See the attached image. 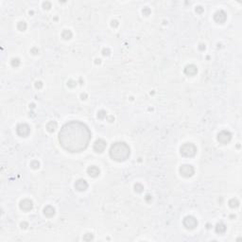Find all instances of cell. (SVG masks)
Wrapping results in <instances>:
<instances>
[{
	"mask_svg": "<svg viewBox=\"0 0 242 242\" xmlns=\"http://www.w3.org/2000/svg\"><path fill=\"white\" fill-rule=\"evenodd\" d=\"M92 133L84 123L77 120L64 124L59 132L61 146L69 152L83 151L90 143Z\"/></svg>",
	"mask_w": 242,
	"mask_h": 242,
	"instance_id": "cell-1",
	"label": "cell"
},
{
	"mask_svg": "<svg viewBox=\"0 0 242 242\" xmlns=\"http://www.w3.org/2000/svg\"><path fill=\"white\" fill-rule=\"evenodd\" d=\"M131 155V149L125 142H116L112 145L110 149V156L116 162H124Z\"/></svg>",
	"mask_w": 242,
	"mask_h": 242,
	"instance_id": "cell-2",
	"label": "cell"
},
{
	"mask_svg": "<svg viewBox=\"0 0 242 242\" xmlns=\"http://www.w3.org/2000/svg\"><path fill=\"white\" fill-rule=\"evenodd\" d=\"M180 152L183 157H194L197 154V147L192 143H184L180 148Z\"/></svg>",
	"mask_w": 242,
	"mask_h": 242,
	"instance_id": "cell-3",
	"label": "cell"
},
{
	"mask_svg": "<svg viewBox=\"0 0 242 242\" xmlns=\"http://www.w3.org/2000/svg\"><path fill=\"white\" fill-rule=\"evenodd\" d=\"M183 224L187 230H193L198 226V220L193 216H186L183 218Z\"/></svg>",
	"mask_w": 242,
	"mask_h": 242,
	"instance_id": "cell-4",
	"label": "cell"
},
{
	"mask_svg": "<svg viewBox=\"0 0 242 242\" xmlns=\"http://www.w3.org/2000/svg\"><path fill=\"white\" fill-rule=\"evenodd\" d=\"M195 173V169L191 165H183L180 167V174L184 178H190Z\"/></svg>",
	"mask_w": 242,
	"mask_h": 242,
	"instance_id": "cell-5",
	"label": "cell"
},
{
	"mask_svg": "<svg viewBox=\"0 0 242 242\" xmlns=\"http://www.w3.org/2000/svg\"><path fill=\"white\" fill-rule=\"evenodd\" d=\"M231 139H232V133L229 131L223 130L220 132H218V134H217V141L220 144H223V145L228 144L230 141H231Z\"/></svg>",
	"mask_w": 242,
	"mask_h": 242,
	"instance_id": "cell-6",
	"label": "cell"
},
{
	"mask_svg": "<svg viewBox=\"0 0 242 242\" xmlns=\"http://www.w3.org/2000/svg\"><path fill=\"white\" fill-rule=\"evenodd\" d=\"M16 133L21 137H27L30 133V127L26 123L19 124L16 127Z\"/></svg>",
	"mask_w": 242,
	"mask_h": 242,
	"instance_id": "cell-7",
	"label": "cell"
},
{
	"mask_svg": "<svg viewBox=\"0 0 242 242\" xmlns=\"http://www.w3.org/2000/svg\"><path fill=\"white\" fill-rule=\"evenodd\" d=\"M107 143L105 140L103 139H98L94 144V150L97 153H101L103 152L105 149H106Z\"/></svg>",
	"mask_w": 242,
	"mask_h": 242,
	"instance_id": "cell-8",
	"label": "cell"
},
{
	"mask_svg": "<svg viewBox=\"0 0 242 242\" xmlns=\"http://www.w3.org/2000/svg\"><path fill=\"white\" fill-rule=\"evenodd\" d=\"M19 206H20L21 210L25 211V212H29V211L32 210V208H33V202L30 199H24V200H22L20 201Z\"/></svg>",
	"mask_w": 242,
	"mask_h": 242,
	"instance_id": "cell-9",
	"label": "cell"
},
{
	"mask_svg": "<svg viewBox=\"0 0 242 242\" xmlns=\"http://www.w3.org/2000/svg\"><path fill=\"white\" fill-rule=\"evenodd\" d=\"M214 20L217 23H218V24H223L227 20V14H226L224 11L219 10V11L216 12L215 14H214Z\"/></svg>",
	"mask_w": 242,
	"mask_h": 242,
	"instance_id": "cell-10",
	"label": "cell"
},
{
	"mask_svg": "<svg viewBox=\"0 0 242 242\" xmlns=\"http://www.w3.org/2000/svg\"><path fill=\"white\" fill-rule=\"evenodd\" d=\"M75 188H76L78 191L83 192L88 188V183L85 180H83V179H79L76 183H75Z\"/></svg>",
	"mask_w": 242,
	"mask_h": 242,
	"instance_id": "cell-11",
	"label": "cell"
},
{
	"mask_svg": "<svg viewBox=\"0 0 242 242\" xmlns=\"http://www.w3.org/2000/svg\"><path fill=\"white\" fill-rule=\"evenodd\" d=\"M183 71H184V74L186 76L193 77L195 76V75H197V73H198V67L196 66L195 64H188V65H186L184 67V70Z\"/></svg>",
	"mask_w": 242,
	"mask_h": 242,
	"instance_id": "cell-12",
	"label": "cell"
},
{
	"mask_svg": "<svg viewBox=\"0 0 242 242\" xmlns=\"http://www.w3.org/2000/svg\"><path fill=\"white\" fill-rule=\"evenodd\" d=\"M87 173H88V175H89L90 177L96 178V177H98V175L100 174V169L98 168V166H91L87 168Z\"/></svg>",
	"mask_w": 242,
	"mask_h": 242,
	"instance_id": "cell-13",
	"label": "cell"
},
{
	"mask_svg": "<svg viewBox=\"0 0 242 242\" xmlns=\"http://www.w3.org/2000/svg\"><path fill=\"white\" fill-rule=\"evenodd\" d=\"M55 208L51 205H47L44 208V215L47 217H52L54 215H55Z\"/></svg>",
	"mask_w": 242,
	"mask_h": 242,
	"instance_id": "cell-14",
	"label": "cell"
},
{
	"mask_svg": "<svg viewBox=\"0 0 242 242\" xmlns=\"http://www.w3.org/2000/svg\"><path fill=\"white\" fill-rule=\"evenodd\" d=\"M46 128H47V131L48 132H54L58 128V124L56 121H49L47 124Z\"/></svg>",
	"mask_w": 242,
	"mask_h": 242,
	"instance_id": "cell-15",
	"label": "cell"
},
{
	"mask_svg": "<svg viewBox=\"0 0 242 242\" xmlns=\"http://www.w3.org/2000/svg\"><path fill=\"white\" fill-rule=\"evenodd\" d=\"M215 229H216V232L217 234H224L226 232V225L222 222H219L216 225Z\"/></svg>",
	"mask_w": 242,
	"mask_h": 242,
	"instance_id": "cell-16",
	"label": "cell"
},
{
	"mask_svg": "<svg viewBox=\"0 0 242 242\" xmlns=\"http://www.w3.org/2000/svg\"><path fill=\"white\" fill-rule=\"evenodd\" d=\"M72 32L71 30H64L63 32H62V37L64 39V40H69V39L72 38Z\"/></svg>",
	"mask_w": 242,
	"mask_h": 242,
	"instance_id": "cell-17",
	"label": "cell"
},
{
	"mask_svg": "<svg viewBox=\"0 0 242 242\" xmlns=\"http://www.w3.org/2000/svg\"><path fill=\"white\" fill-rule=\"evenodd\" d=\"M228 203H229V206L231 208H236L239 206V201H238L237 199H231Z\"/></svg>",
	"mask_w": 242,
	"mask_h": 242,
	"instance_id": "cell-18",
	"label": "cell"
},
{
	"mask_svg": "<svg viewBox=\"0 0 242 242\" xmlns=\"http://www.w3.org/2000/svg\"><path fill=\"white\" fill-rule=\"evenodd\" d=\"M143 190H144V186H143L142 183H137L134 184V191H135L136 193H142Z\"/></svg>",
	"mask_w": 242,
	"mask_h": 242,
	"instance_id": "cell-19",
	"label": "cell"
},
{
	"mask_svg": "<svg viewBox=\"0 0 242 242\" xmlns=\"http://www.w3.org/2000/svg\"><path fill=\"white\" fill-rule=\"evenodd\" d=\"M17 29L20 30V31H24V30H26V29H27V23L24 21L19 22V23L17 24Z\"/></svg>",
	"mask_w": 242,
	"mask_h": 242,
	"instance_id": "cell-20",
	"label": "cell"
},
{
	"mask_svg": "<svg viewBox=\"0 0 242 242\" xmlns=\"http://www.w3.org/2000/svg\"><path fill=\"white\" fill-rule=\"evenodd\" d=\"M107 117V112L104 110H100L98 112V119H104Z\"/></svg>",
	"mask_w": 242,
	"mask_h": 242,
	"instance_id": "cell-21",
	"label": "cell"
},
{
	"mask_svg": "<svg viewBox=\"0 0 242 242\" xmlns=\"http://www.w3.org/2000/svg\"><path fill=\"white\" fill-rule=\"evenodd\" d=\"M20 60L18 59V58H13L12 61H11V64H12V66H13V67H18L19 65H20Z\"/></svg>",
	"mask_w": 242,
	"mask_h": 242,
	"instance_id": "cell-22",
	"label": "cell"
},
{
	"mask_svg": "<svg viewBox=\"0 0 242 242\" xmlns=\"http://www.w3.org/2000/svg\"><path fill=\"white\" fill-rule=\"evenodd\" d=\"M30 166H31V168H33V169H37V168L40 167V163H39L37 160H33V161L30 163Z\"/></svg>",
	"mask_w": 242,
	"mask_h": 242,
	"instance_id": "cell-23",
	"label": "cell"
},
{
	"mask_svg": "<svg viewBox=\"0 0 242 242\" xmlns=\"http://www.w3.org/2000/svg\"><path fill=\"white\" fill-rule=\"evenodd\" d=\"M93 239H94L93 234L88 233V234H85L84 235H83V240H84V241H91V240H93Z\"/></svg>",
	"mask_w": 242,
	"mask_h": 242,
	"instance_id": "cell-24",
	"label": "cell"
},
{
	"mask_svg": "<svg viewBox=\"0 0 242 242\" xmlns=\"http://www.w3.org/2000/svg\"><path fill=\"white\" fill-rule=\"evenodd\" d=\"M142 13H143V14H144L145 16H149V14H150V13H151V11H150V9L149 7H145L142 10Z\"/></svg>",
	"mask_w": 242,
	"mask_h": 242,
	"instance_id": "cell-25",
	"label": "cell"
},
{
	"mask_svg": "<svg viewBox=\"0 0 242 242\" xmlns=\"http://www.w3.org/2000/svg\"><path fill=\"white\" fill-rule=\"evenodd\" d=\"M76 85H77V81H73V80H70V81H67V86L68 87H70V88L76 87Z\"/></svg>",
	"mask_w": 242,
	"mask_h": 242,
	"instance_id": "cell-26",
	"label": "cell"
},
{
	"mask_svg": "<svg viewBox=\"0 0 242 242\" xmlns=\"http://www.w3.org/2000/svg\"><path fill=\"white\" fill-rule=\"evenodd\" d=\"M43 8L45 9V10H49V9L51 8V3L50 2H48V1L44 2V3H43Z\"/></svg>",
	"mask_w": 242,
	"mask_h": 242,
	"instance_id": "cell-27",
	"label": "cell"
},
{
	"mask_svg": "<svg viewBox=\"0 0 242 242\" xmlns=\"http://www.w3.org/2000/svg\"><path fill=\"white\" fill-rule=\"evenodd\" d=\"M111 53V51L109 48H103V50H102V55L103 56H109Z\"/></svg>",
	"mask_w": 242,
	"mask_h": 242,
	"instance_id": "cell-28",
	"label": "cell"
},
{
	"mask_svg": "<svg viewBox=\"0 0 242 242\" xmlns=\"http://www.w3.org/2000/svg\"><path fill=\"white\" fill-rule=\"evenodd\" d=\"M30 52H31L33 55H37V54H39V49L37 48V47H32V48L30 49Z\"/></svg>",
	"mask_w": 242,
	"mask_h": 242,
	"instance_id": "cell-29",
	"label": "cell"
},
{
	"mask_svg": "<svg viewBox=\"0 0 242 242\" xmlns=\"http://www.w3.org/2000/svg\"><path fill=\"white\" fill-rule=\"evenodd\" d=\"M20 226H21L22 229H27V228L29 227V223H28L27 221H23V222L20 223Z\"/></svg>",
	"mask_w": 242,
	"mask_h": 242,
	"instance_id": "cell-30",
	"label": "cell"
},
{
	"mask_svg": "<svg viewBox=\"0 0 242 242\" xmlns=\"http://www.w3.org/2000/svg\"><path fill=\"white\" fill-rule=\"evenodd\" d=\"M119 25V23L117 20H113V21L111 22V26L113 27V28H117Z\"/></svg>",
	"mask_w": 242,
	"mask_h": 242,
	"instance_id": "cell-31",
	"label": "cell"
},
{
	"mask_svg": "<svg viewBox=\"0 0 242 242\" xmlns=\"http://www.w3.org/2000/svg\"><path fill=\"white\" fill-rule=\"evenodd\" d=\"M42 87H43L42 81H36V82H35V88H37V89H41Z\"/></svg>",
	"mask_w": 242,
	"mask_h": 242,
	"instance_id": "cell-32",
	"label": "cell"
},
{
	"mask_svg": "<svg viewBox=\"0 0 242 242\" xmlns=\"http://www.w3.org/2000/svg\"><path fill=\"white\" fill-rule=\"evenodd\" d=\"M196 13H203V8H202L201 6H198V7H196Z\"/></svg>",
	"mask_w": 242,
	"mask_h": 242,
	"instance_id": "cell-33",
	"label": "cell"
},
{
	"mask_svg": "<svg viewBox=\"0 0 242 242\" xmlns=\"http://www.w3.org/2000/svg\"><path fill=\"white\" fill-rule=\"evenodd\" d=\"M205 48H206V47H205L204 44H200V45H199V49H200V51L205 50Z\"/></svg>",
	"mask_w": 242,
	"mask_h": 242,
	"instance_id": "cell-34",
	"label": "cell"
},
{
	"mask_svg": "<svg viewBox=\"0 0 242 242\" xmlns=\"http://www.w3.org/2000/svg\"><path fill=\"white\" fill-rule=\"evenodd\" d=\"M145 200H147L148 202H149V201H151L152 198H151V196H150V195H147L146 197H145Z\"/></svg>",
	"mask_w": 242,
	"mask_h": 242,
	"instance_id": "cell-35",
	"label": "cell"
},
{
	"mask_svg": "<svg viewBox=\"0 0 242 242\" xmlns=\"http://www.w3.org/2000/svg\"><path fill=\"white\" fill-rule=\"evenodd\" d=\"M81 99H86V98H87V94H81Z\"/></svg>",
	"mask_w": 242,
	"mask_h": 242,
	"instance_id": "cell-36",
	"label": "cell"
},
{
	"mask_svg": "<svg viewBox=\"0 0 242 242\" xmlns=\"http://www.w3.org/2000/svg\"><path fill=\"white\" fill-rule=\"evenodd\" d=\"M108 120H109V122H113V121L115 120V117H114L113 115H111V116H109V117H108Z\"/></svg>",
	"mask_w": 242,
	"mask_h": 242,
	"instance_id": "cell-37",
	"label": "cell"
},
{
	"mask_svg": "<svg viewBox=\"0 0 242 242\" xmlns=\"http://www.w3.org/2000/svg\"><path fill=\"white\" fill-rule=\"evenodd\" d=\"M100 63H101V60H100V59H96V64H99Z\"/></svg>",
	"mask_w": 242,
	"mask_h": 242,
	"instance_id": "cell-38",
	"label": "cell"
},
{
	"mask_svg": "<svg viewBox=\"0 0 242 242\" xmlns=\"http://www.w3.org/2000/svg\"><path fill=\"white\" fill-rule=\"evenodd\" d=\"M30 107H31V108H34V107H35V105H34L33 103H32V104H31V105H30Z\"/></svg>",
	"mask_w": 242,
	"mask_h": 242,
	"instance_id": "cell-39",
	"label": "cell"
}]
</instances>
